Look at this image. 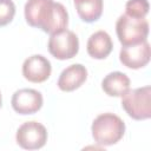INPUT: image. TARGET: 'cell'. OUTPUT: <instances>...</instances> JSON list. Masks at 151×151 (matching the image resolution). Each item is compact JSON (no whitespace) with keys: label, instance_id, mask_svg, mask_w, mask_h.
I'll use <instances>...</instances> for the list:
<instances>
[{"label":"cell","instance_id":"8992f818","mask_svg":"<svg viewBox=\"0 0 151 151\" xmlns=\"http://www.w3.org/2000/svg\"><path fill=\"white\" fill-rule=\"evenodd\" d=\"M15 140L25 150H38L47 142V130L41 123L35 120L26 122L17 130Z\"/></svg>","mask_w":151,"mask_h":151},{"label":"cell","instance_id":"7c38bea8","mask_svg":"<svg viewBox=\"0 0 151 151\" xmlns=\"http://www.w3.org/2000/svg\"><path fill=\"white\" fill-rule=\"evenodd\" d=\"M130 78L119 71L111 72L101 80L103 91L110 97H122L130 90Z\"/></svg>","mask_w":151,"mask_h":151},{"label":"cell","instance_id":"5bb4252c","mask_svg":"<svg viewBox=\"0 0 151 151\" xmlns=\"http://www.w3.org/2000/svg\"><path fill=\"white\" fill-rule=\"evenodd\" d=\"M149 8L147 0H127L125 4V13L134 18H145Z\"/></svg>","mask_w":151,"mask_h":151},{"label":"cell","instance_id":"2e32d148","mask_svg":"<svg viewBox=\"0 0 151 151\" xmlns=\"http://www.w3.org/2000/svg\"><path fill=\"white\" fill-rule=\"evenodd\" d=\"M2 106V97H1V92H0V109Z\"/></svg>","mask_w":151,"mask_h":151},{"label":"cell","instance_id":"30bf717a","mask_svg":"<svg viewBox=\"0 0 151 151\" xmlns=\"http://www.w3.org/2000/svg\"><path fill=\"white\" fill-rule=\"evenodd\" d=\"M87 79V70L81 64H72L64 68L58 78V87L64 92L79 88Z\"/></svg>","mask_w":151,"mask_h":151},{"label":"cell","instance_id":"9a60e30c","mask_svg":"<svg viewBox=\"0 0 151 151\" xmlns=\"http://www.w3.org/2000/svg\"><path fill=\"white\" fill-rule=\"evenodd\" d=\"M15 15V5L12 0H0V27L12 22Z\"/></svg>","mask_w":151,"mask_h":151},{"label":"cell","instance_id":"5b68a950","mask_svg":"<svg viewBox=\"0 0 151 151\" xmlns=\"http://www.w3.org/2000/svg\"><path fill=\"white\" fill-rule=\"evenodd\" d=\"M47 47L48 52L55 59H71L76 57L79 51V39L74 32L70 29H63L51 34Z\"/></svg>","mask_w":151,"mask_h":151},{"label":"cell","instance_id":"4fadbf2b","mask_svg":"<svg viewBox=\"0 0 151 151\" xmlns=\"http://www.w3.org/2000/svg\"><path fill=\"white\" fill-rule=\"evenodd\" d=\"M73 1L79 18L85 22H94L103 14V8H104L103 0H73Z\"/></svg>","mask_w":151,"mask_h":151},{"label":"cell","instance_id":"7a4b0ae2","mask_svg":"<svg viewBox=\"0 0 151 151\" xmlns=\"http://www.w3.org/2000/svg\"><path fill=\"white\" fill-rule=\"evenodd\" d=\"M94 142L101 146L117 144L125 133V123L114 113L106 112L94 118L91 125Z\"/></svg>","mask_w":151,"mask_h":151},{"label":"cell","instance_id":"277c9868","mask_svg":"<svg viewBox=\"0 0 151 151\" xmlns=\"http://www.w3.org/2000/svg\"><path fill=\"white\" fill-rule=\"evenodd\" d=\"M122 107L134 120H145L151 117V87L149 85L129 90L122 96Z\"/></svg>","mask_w":151,"mask_h":151},{"label":"cell","instance_id":"3957f363","mask_svg":"<svg viewBox=\"0 0 151 151\" xmlns=\"http://www.w3.org/2000/svg\"><path fill=\"white\" fill-rule=\"evenodd\" d=\"M116 33L123 46L139 44L147 40L149 21L145 18H134L124 13L117 19Z\"/></svg>","mask_w":151,"mask_h":151},{"label":"cell","instance_id":"9c48e42d","mask_svg":"<svg viewBox=\"0 0 151 151\" xmlns=\"http://www.w3.org/2000/svg\"><path fill=\"white\" fill-rule=\"evenodd\" d=\"M52 72V65L50 60L41 54H33L25 59L22 64V76L31 83L46 81Z\"/></svg>","mask_w":151,"mask_h":151},{"label":"cell","instance_id":"52a82bcc","mask_svg":"<svg viewBox=\"0 0 151 151\" xmlns=\"http://www.w3.org/2000/svg\"><path fill=\"white\" fill-rule=\"evenodd\" d=\"M11 104L19 114H33L42 107L44 99L42 94L34 88H20L13 93Z\"/></svg>","mask_w":151,"mask_h":151},{"label":"cell","instance_id":"8fae6325","mask_svg":"<svg viewBox=\"0 0 151 151\" xmlns=\"http://www.w3.org/2000/svg\"><path fill=\"white\" fill-rule=\"evenodd\" d=\"M112 39L105 31H97L92 33L86 44L87 53L93 59H105L112 52Z\"/></svg>","mask_w":151,"mask_h":151},{"label":"cell","instance_id":"ba28073f","mask_svg":"<svg viewBox=\"0 0 151 151\" xmlns=\"http://www.w3.org/2000/svg\"><path fill=\"white\" fill-rule=\"evenodd\" d=\"M151 52H150V44L147 40H144L136 45L123 46L119 52V60L120 63L132 70H138L145 67L150 61Z\"/></svg>","mask_w":151,"mask_h":151},{"label":"cell","instance_id":"6da1fadb","mask_svg":"<svg viewBox=\"0 0 151 151\" xmlns=\"http://www.w3.org/2000/svg\"><path fill=\"white\" fill-rule=\"evenodd\" d=\"M25 20L45 33L53 34L67 28L68 13L63 4L53 0H28L25 4Z\"/></svg>","mask_w":151,"mask_h":151}]
</instances>
